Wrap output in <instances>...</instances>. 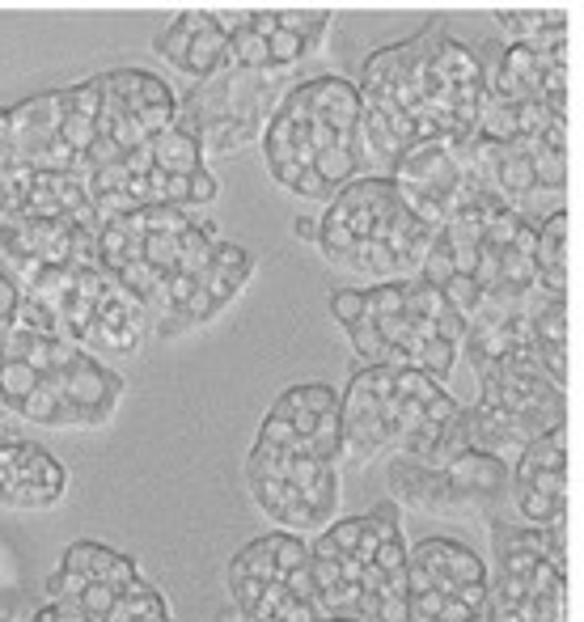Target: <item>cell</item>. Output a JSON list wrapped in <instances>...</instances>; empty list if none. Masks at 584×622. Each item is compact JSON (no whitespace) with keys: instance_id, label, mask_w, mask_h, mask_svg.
<instances>
[{"instance_id":"20","label":"cell","mask_w":584,"mask_h":622,"mask_svg":"<svg viewBox=\"0 0 584 622\" xmlns=\"http://www.w3.org/2000/svg\"><path fill=\"white\" fill-rule=\"evenodd\" d=\"M102 98H107L102 77H90V81H81V86L68 89V114H81V119H93V123H98V114H102Z\"/></svg>"},{"instance_id":"36","label":"cell","mask_w":584,"mask_h":622,"mask_svg":"<svg viewBox=\"0 0 584 622\" xmlns=\"http://www.w3.org/2000/svg\"><path fill=\"white\" fill-rule=\"evenodd\" d=\"M18 305H22V289H18V280L0 271V327H9V318L18 313Z\"/></svg>"},{"instance_id":"28","label":"cell","mask_w":584,"mask_h":622,"mask_svg":"<svg viewBox=\"0 0 584 622\" xmlns=\"http://www.w3.org/2000/svg\"><path fill=\"white\" fill-rule=\"evenodd\" d=\"M174 26H179L187 39H200V34L221 30V22H217V9H182L179 18H174Z\"/></svg>"},{"instance_id":"35","label":"cell","mask_w":584,"mask_h":622,"mask_svg":"<svg viewBox=\"0 0 584 622\" xmlns=\"http://www.w3.org/2000/svg\"><path fill=\"white\" fill-rule=\"evenodd\" d=\"M292 195H305V200H335L339 191H331L314 170H301V178L292 182Z\"/></svg>"},{"instance_id":"26","label":"cell","mask_w":584,"mask_h":622,"mask_svg":"<svg viewBox=\"0 0 584 622\" xmlns=\"http://www.w3.org/2000/svg\"><path fill=\"white\" fill-rule=\"evenodd\" d=\"M530 355H534V364L542 369V378L563 390V381H567V348H555V343H534Z\"/></svg>"},{"instance_id":"39","label":"cell","mask_w":584,"mask_h":622,"mask_svg":"<svg viewBox=\"0 0 584 622\" xmlns=\"http://www.w3.org/2000/svg\"><path fill=\"white\" fill-rule=\"evenodd\" d=\"M513 254H521V259H534V250H538V224L521 221L517 238H513V245H509Z\"/></svg>"},{"instance_id":"8","label":"cell","mask_w":584,"mask_h":622,"mask_svg":"<svg viewBox=\"0 0 584 622\" xmlns=\"http://www.w3.org/2000/svg\"><path fill=\"white\" fill-rule=\"evenodd\" d=\"M453 275H457V263H453V250H450V242H445V233L436 229V238L427 242V250H424V259H420V280H424L427 289H445L450 284Z\"/></svg>"},{"instance_id":"9","label":"cell","mask_w":584,"mask_h":622,"mask_svg":"<svg viewBox=\"0 0 584 622\" xmlns=\"http://www.w3.org/2000/svg\"><path fill=\"white\" fill-rule=\"evenodd\" d=\"M530 170H534V191H563L567 187V153H546L530 140Z\"/></svg>"},{"instance_id":"1","label":"cell","mask_w":584,"mask_h":622,"mask_svg":"<svg viewBox=\"0 0 584 622\" xmlns=\"http://www.w3.org/2000/svg\"><path fill=\"white\" fill-rule=\"evenodd\" d=\"M60 381V394L72 411H81L85 428H98L114 415V402L123 394V378H114L111 369H102L98 360H90L85 352H77V360L68 364L64 378Z\"/></svg>"},{"instance_id":"5","label":"cell","mask_w":584,"mask_h":622,"mask_svg":"<svg viewBox=\"0 0 584 622\" xmlns=\"http://www.w3.org/2000/svg\"><path fill=\"white\" fill-rule=\"evenodd\" d=\"M212 245H217V224H191L187 233L179 238V275H200V271H208V263H212Z\"/></svg>"},{"instance_id":"29","label":"cell","mask_w":584,"mask_h":622,"mask_svg":"<svg viewBox=\"0 0 584 622\" xmlns=\"http://www.w3.org/2000/svg\"><path fill=\"white\" fill-rule=\"evenodd\" d=\"M135 123L144 128V136L153 140V136H165L174 123H179V107H140L135 114Z\"/></svg>"},{"instance_id":"15","label":"cell","mask_w":584,"mask_h":622,"mask_svg":"<svg viewBox=\"0 0 584 622\" xmlns=\"http://www.w3.org/2000/svg\"><path fill=\"white\" fill-rule=\"evenodd\" d=\"M348 267H356V271H373V275H394V271H399V259H394V254H390L382 242L364 238V242L352 245Z\"/></svg>"},{"instance_id":"22","label":"cell","mask_w":584,"mask_h":622,"mask_svg":"<svg viewBox=\"0 0 584 622\" xmlns=\"http://www.w3.org/2000/svg\"><path fill=\"white\" fill-rule=\"evenodd\" d=\"M318 245H322V254H326L331 263L348 267V254H352L356 238H352V229H348V224L318 221Z\"/></svg>"},{"instance_id":"32","label":"cell","mask_w":584,"mask_h":622,"mask_svg":"<svg viewBox=\"0 0 584 622\" xmlns=\"http://www.w3.org/2000/svg\"><path fill=\"white\" fill-rule=\"evenodd\" d=\"M292 441H296V432H292L289 420L263 415V423H259V441H254V444H268V449H289Z\"/></svg>"},{"instance_id":"37","label":"cell","mask_w":584,"mask_h":622,"mask_svg":"<svg viewBox=\"0 0 584 622\" xmlns=\"http://www.w3.org/2000/svg\"><path fill=\"white\" fill-rule=\"evenodd\" d=\"M153 165H158V161H153V149H149V144H144V149H132V153H123V174L128 178H149L153 174Z\"/></svg>"},{"instance_id":"4","label":"cell","mask_w":584,"mask_h":622,"mask_svg":"<svg viewBox=\"0 0 584 622\" xmlns=\"http://www.w3.org/2000/svg\"><path fill=\"white\" fill-rule=\"evenodd\" d=\"M233 576L259 580V584H271V580L284 576V568H280V563H275V555H271L268 538H254V542H246L238 555L229 559L225 580H233Z\"/></svg>"},{"instance_id":"3","label":"cell","mask_w":584,"mask_h":622,"mask_svg":"<svg viewBox=\"0 0 584 622\" xmlns=\"http://www.w3.org/2000/svg\"><path fill=\"white\" fill-rule=\"evenodd\" d=\"M492 195H534V170H530V140L500 149V165L492 178Z\"/></svg>"},{"instance_id":"38","label":"cell","mask_w":584,"mask_h":622,"mask_svg":"<svg viewBox=\"0 0 584 622\" xmlns=\"http://www.w3.org/2000/svg\"><path fill=\"white\" fill-rule=\"evenodd\" d=\"M217 195H221V187H217V178H212L208 165H203L200 174H191V203H217Z\"/></svg>"},{"instance_id":"45","label":"cell","mask_w":584,"mask_h":622,"mask_svg":"<svg viewBox=\"0 0 584 622\" xmlns=\"http://www.w3.org/2000/svg\"><path fill=\"white\" fill-rule=\"evenodd\" d=\"M0 331H4V327H0Z\"/></svg>"},{"instance_id":"42","label":"cell","mask_w":584,"mask_h":622,"mask_svg":"<svg viewBox=\"0 0 584 622\" xmlns=\"http://www.w3.org/2000/svg\"><path fill=\"white\" fill-rule=\"evenodd\" d=\"M292 233H296L301 242H318V221L314 217H296V221H292Z\"/></svg>"},{"instance_id":"6","label":"cell","mask_w":584,"mask_h":622,"mask_svg":"<svg viewBox=\"0 0 584 622\" xmlns=\"http://www.w3.org/2000/svg\"><path fill=\"white\" fill-rule=\"evenodd\" d=\"M13 411H18L26 423H60V415H64V394H60V381H56V378H39L34 394L18 402Z\"/></svg>"},{"instance_id":"44","label":"cell","mask_w":584,"mask_h":622,"mask_svg":"<svg viewBox=\"0 0 584 622\" xmlns=\"http://www.w3.org/2000/svg\"><path fill=\"white\" fill-rule=\"evenodd\" d=\"M0 437H9V432H4V428H0Z\"/></svg>"},{"instance_id":"10","label":"cell","mask_w":584,"mask_h":622,"mask_svg":"<svg viewBox=\"0 0 584 622\" xmlns=\"http://www.w3.org/2000/svg\"><path fill=\"white\" fill-rule=\"evenodd\" d=\"M331 191H343L352 178H356V170H360V161H356V153H348V149H326V153H318L314 157V165H310Z\"/></svg>"},{"instance_id":"17","label":"cell","mask_w":584,"mask_h":622,"mask_svg":"<svg viewBox=\"0 0 584 622\" xmlns=\"http://www.w3.org/2000/svg\"><path fill=\"white\" fill-rule=\"evenodd\" d=\"M500 284H509L517 297H525V292L538 284V267H534V259H521L513 250H500Z\"/></svg>"},{"instance_id":"2","label":"cell","mask_w":584,"mask_h":622,"mask_svg":"<svg viewBox=\"0 0 584 622\" xmlns=\"http://www.w3.org/2000/svg\"><path fill=\"white\" fill-rule=\"evenodd\" d=\"M149 149H153V161H158V170H165V174H200L203 170V144L200 136L191 132V128H170L165 136H153L149 140Z\"/></svg>"},{"instance_id":"23","label":"cell","mask_w":584,"mask_h":622,"mask_svg":"<svg viewBox=\"0 0 584 622\" xmlns=\"http://www.w3.org/2000/svg\"><path fill=\"white\" fill-rule=\"evenodd\" d=\"M326 305H331V318H335L343 331L364 322V289H335L326 297Z\"/></svg>"},{"instance_id":"19","label":"cell","mask_w":584,"mask_h":622,"mask_svg":"<svg viewBox=\"0 0 584 622\" xmlns=\"http://www.w3.org/2000/svg\"><path fill=\"white\" fill-rule=\"evenodd\" d=\"M394 394L406 399V402H420V407H427L436 394H445V385H436L432 378H424L420 369H403V373H394Z\"/></svg>"},{"instance_id":"14","label":"cell","mask_w":584,"mask_h":622,"mask_svg":"<svg viewBox=\"0 0 584 622\" xmlns=\"http://www.w3.org/2000/svg\"><path fill=\"white\" fill-rule=\"evenodd\" d=\"M441 297H445V305H450V310L457 313L462 322H471L474 313L483 310V289L474 284L471 275H462V271H457V275H453L450 284L441 289Z\"/></svg>"},{"instance_id":"21","label":"cell","mask_w":584,"mask_h":622,"mask_svg":"<svg viewBox=\"0 0 584 622\" xmlns=\"http://www.w3.org/2000/svg\"><path fill=\"white\" fill-rule=\"evenodd\" d=\"M56 136L72 149V157H85L93 149V140H98V123H93V119H81V114H64Z\"/></svg>"},{"instance_id":"40","label":"cell","mask_w":584,"mask_h":622,"mask_svg":"<svg viewBox=\"0 0 584 622\" xmlns=\"http://www.w3.org/2000/svg\"><path fill=\"white\" fill-rule=\"evenodd\" d=\"M250 30H254V34L268 43L271 34L280 30V22H275V9H250Z\"/></svg>"},{"instance_id":"27","label":"cell","mask_w":584,"mask_h":622,"mask_svg":"<svg viewBox=\"0 0 584 622\" xmlns=\"http://www.w3.org/2000/svg\"><path fill=\"white\" fill-rule=\"evenodd\" d=\"M107 140H111L119 153H132V149H144V144H149L144 128L135 123V114H123V119H114L111 132H107Z\"/></svg>"},{"instance_id":"7","label":"cell","mask_w":584,"mask_h":622,"mask_svg":"<svg viewBox=\"0 0 584 622\" xmlns=\"http://www.w3.org/2000/svg\"><path fill=\"white\" fill-rule=\"evenodd\" d=\"M275 22L284 34H296L305 43V51H318L326 26H331V13L326 9H275Z\"/></svg>"},{"instance_id":"13","label":"cell","mask_w":584,"mask_h":622,"mask_svg":"<svg viewBox=\"0 0 584 622\" xmlns=\"http://www.w3.org/2000/svg\"><path fill=\"white\" fill-rule=\"evenodd\" d=\"M453 364H457V348L445 343V339H432V343H424L420 355H415V369H420L424 378L436 381V385H445V381H450Z\"/></svg>"},{"instance_id":"11","label":"cell","mask_w":584,"mask_h":622,"mask_svg":"<svg viewBox=\"0 0 584 622\" xmlns=\"http://www.w3.org/2000/svg\"><path fill=\"white\" fill-rule=\"evenodd\" d=\"M212 271H221L233 289L242 292V284L250 280V271H254V259H250V250H242V245L233 242H217L212 245Z\"/></svg>"},{"instance_id":"31","label":"cell","mask_w":584,"mask_h":622,"mask_svg":"<svg viewBox=\"0 0 584 622\" xmlns=\"http://www.w3.org/2000/svg\"><path fill=\"white\" fill-rule=\"evenodd\" d=\"M140 107H179V98H174V89L165 86L161 77L140 68Z\"/></svg>"},{"instance_id":"30","label":"cell","mask_w":584,"mask_h":622,"mask_svg":"<svg viewBox=\"0 0 584 622\" xmlns=\"http://www.w3.org/2000/svg\"><path fill=\"white\" fill-rule=\"evenodd\" d=\"M153 51H158V56H165V60H170L174 68H182L187 51H191V39L182 34L179 26L170 22V26H165V34H158V39H153Z\"/></svg>"},{"instance_id":"18","label":"cell","mask_w":584,"mask_h":622,"mask_svg":"<svg viewBox=\"0 0 584 622\" xmlns=\"http://www.w3.org/2000/svg\"><path fill=\"white\" fill-rule=\"evenodd\" d=\"M140 259L149 267H158L161 275H174V267H179V238H170V233L140 238Z\"/></svg>"},{"instance_id":"34","label":"cell","mask_w":584,"mask_h":622,"mask_svg":"<svg viewBox=\"0 0 584 622\" xmlns=\"http://www.w3.org/2000/svg\"><path fill=\"white\" fill-rule=\"evenodd\" d=\"M373 327H377L385 348H403L406 334H411V318H406V313H399V318H377Z\"/></svg>"},{"instance_id":"33","label":"cell","mask_w":584,"mask_h":622,"mask_svg":"<svg viewBox=\"0 0 584 622\" xmlns=\"http://www.w3.org/2000/svg\"><path fill=\"white\" fill-rule=\"evenodd\" d=\"M179 313L187 318V322H191V327H200V322H212V318L221 313V305H217V301H212V297H208V292L195 284V292L187 297V305H182Z\"/></svg>"},{"instance_id":"24","label":"cell","mask_w":584,"mask_h":622,"mask_svg":"<svg viewBox=\"0 0 584 622\" xmlns=\"http://www.w3.org/2000/svg\"><path fill=\"white\" fill-rule=\"evenodd\" d=\"M301 60H310V51H305V43H301L296 34L275 30L268 39V68H292V64H301Z\"/></svg>"},{"instance_id":"41","label":"cell","mask_w":584,"mask_h":622,"mask_svg":"<svg viewBox=\"0 0 584 622\" xmlns=\"http://www.w3.org/2000/svg\"><path fill=\"white\" fill-rule=\"evenodd\" d=\"M289 423H292V432H296V437H314L318 415H310V411H292Z\"/></svg>"},{"instance_id":"12","label":"cell","mask_w":584,"mask_h":622,"mask_svg":"<svg viewBox=\"0 0 584 622\" xmlns=\"http://www.w3.org/2000/svg\"><path fill=\"white\" fill-rule=\"evenodd\" d=\"M406 301V280H382L364 292V318L377 322V318H399Z\"/></svg>"},{"instance_id":"16","label":"cell","mask_w":584,"mask_h":622,"mask_svg":"<svg viewBox=\"0 0 584 622\" xmlns=\"http://www.w3.org/2000/svg\"><path fill=\"white\" fill-rule=\"evenodd\" d=\"M534 327V343H555V348H567V301H555L542 313L530 318Z\"/></svg>"},{"instance_id":"43","label":"cell","mask_w":584,"mask_h":622,"mask_svg":"<svg viewBox=\"0 0 584 622\" xmlns=\"http://www.w3.org/2000/svg\"><path fill=\"white\" fill-rule=\"evenodd\" d=\"M322 622H364V619H339V614H326Z\"/></svg>"},{"instance_id":"25","label":"cell","mask_w":584,"mask_h":622,"mask_svg":"<svg viewBox=\"0 0 584 622\" xmlns=\"http://www.w3.org/2000/svg\"><path fill=\"white\" fill-rule=\"evenodd\" d=\"M348 339H352V352H356L360 364H377L385 352L382 334H377V327L364 318V322H356V327H348Z\"/></svg>"}]
</instances>
